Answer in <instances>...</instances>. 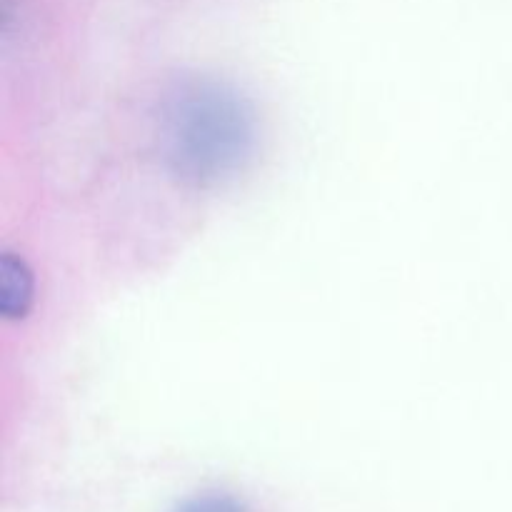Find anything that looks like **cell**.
Returning a JSON list of instances; mask_svg holds the SVG:
<instances>
[{
    "label": "cell",
    "instance_id": "obj_1",
    "mask_svg": "<svg viewBox=\"0 0 512 512\" xmlns=\"http://www.w3.org/2000/svg\"><path fill=\"white\" fill-rule=\"evenodd\" d=\"M155 150L178 183L195 190L238 178L258 150L253 103L213 75H180L155 105Z\"/></svg>",
    "mask_w": 512,
    "mask_h": 512
},
{
    "label": "cell",
    "instance_id": "obj_2",
    "mask_svg": "<svg viewBox=\"0 0 512 512\" xmlns=\"http://www.w3.org/2000/svg\"><path fill=\"white\" fill-rule=\"evenodd\" d=\"M35 300V278L30 265L18 253L0 255V313L3 320L18 323L28 318Z\"/></svg>",
    "mask_w": 512,
    "mask_h": 512
},
{
    "label": "cell",
    "instance_id": "obj_3",
    "mask_svg": "<svg viewBox=\"0 0 512 512\" xmlns=\"http://www.w3.org/2000/svg\"><path fill=\"white\" fill-rule=\"evenodd\" d=\"M173 512H248L243 500L225 490H205V493L190 495Z\"/></svg>",
    "mask_w": 512,
    "mask_h": 512
}]
</instances>
